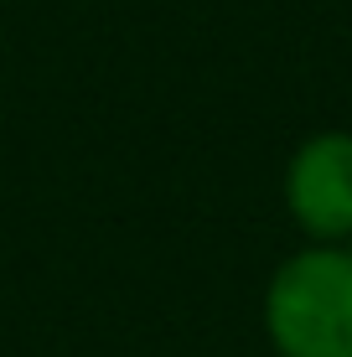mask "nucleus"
Segmentation results:
<instances>
[{"instance_id":"f03ea898","label":"nucleus","mask_w":352,"mask_h":357,"mask_svg":"<svg viewBox=\"0 0 352 357\" xmlns=\"http://www.w3.org/2000/svg\"><path fill=\"white\" fill-rule=\"evenodd\" d=\"M285 213L316 243H352V130H321L285 161Z\"/></svg>"},{"instance_id":"f257e3e1","label":"nucleus","mask_w":352,"mask_h":357,"mask_svg":"<svg viewBox=\"0 0 352 357\" xmlns=\"http://www.w3.org/2000/svg\"><path fill=\"white\" fill-rule=\"evenodd\" d=\"M264 337L280 357H352V249L311 243L264 285Z\"/></svg>"}]
</instances>
